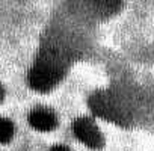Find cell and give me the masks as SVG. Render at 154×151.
I'll use <instances>...</instances> for the list:
<instances>
[{
  "label": "cell",
  "mask_w": 154,
  "mask_h": 151,
  "mask_svg": "<svg viewBox=\"0 0 154 151\" xmlns=\"http://www.w3.org/2000/svg\"><path fill=\"white\" fill-rule=\"evenodd\" d=\"M65 69V56L54 48H47L38 54L33 66L30 68L29 83L38 92H48L60 82Z\"/></svg>",
  "instance_id": "cell-1"
},
{
  "label": "cell",
  "mask_w": 154,
  "mask_h": 151,
  "mask_svg": "<svg viewBox=\"0 0 154 151\" xmlns=\"http://www.w3.org/2000/svg\"><path fill=\"white\" fill-rule=\"evenodd\" d=\"M91 109L94 110L95 115L116 122V124H124V119L127 118L121 104L118 103V100L115 97H112L109 92H97L94 94V97L89 101Z\"/></svg>",
  "instance_id": "cell-2"
},
{
  "label": "cell",
  "mask_w": 154,
  "mask_h": 151,
  "mask_svg": "<svg viewBox=\"0 0 154 151\" xmlns=\"http://www.w3.org/2000/svg\"><path fill=\"white\" fill-rule=\"evenodd\" d=\"M72 133L83 145L92 149H100L104 145V137L92 119L80 116L72 122Z\"/></svg>",
  "instance_id": "cell-3"
},
{
  "label": "cell",
  "mask_w": 154,
  "mask_h": 151,
  "mask_svg": "<svg viewBox=\"0 0 154 151\" xmlns=\"http://www.w3.org/2000/svg\"><path fill=\"white\" fill-rule=\"evenodd\" d=\"M29 124L38 131H51L56 124V115L47 107H36L29 113Z\"/></svg>",
  "instance_id": "cell-4"
},
{
  "label": "cell",
  "mask_w": 154,
  "mask_h": 151,
  "mask_svg": "<svg viewBox=\"0 0 154 151\" xmlns=\"http://www.w3.org/2000/svg\"><path fill=\"white\" fill-rule=\"evenodd\" d=\"M91 3L97 11L103 14H112L121 6V0H91Z\"/></svg>",
  "instance_id": "cell-5"
},
{
  "label": "cell",
  "mask_w": 154,
  "mask_h": 151,
  "mask_svg": "<svg viewBox=\"0 0 154 151\" xmlns=\"http://www.w3.org/2000/svg\"><path fill=\"white\" fill-rule=\"evenodd\" d=\"M14 122L8 118H0V143H8L14 137Z\"/></svg>",
  "instance_id": "cell-6"
},
{
  "label": "cell",
  "mask_w": 154,
  "mask_h": 151,
  "mask_svg": "<svg viewBox=\"0 0 154 151\" xmlns=\"http://www.w3.org/2000/svg\"><path fill=\"white\" fill-rule=\"evenodd\" d=\"M50 151H71V149L65 145H54L53 148H50Z\"/></svg>",
  "instance_id": "cell-7"
},
{
  "label": "cell",
  "mask_w": 154,
  "mask_h": 151,
  "mask_svg": "<svg viewBox=\"0 0 154 151\" xmlns=\"http://www.w3.org/2000/svg\"><path fill=\"white\" fill-rule=\"evenodd\" d=\"M3 97H5V89H3L2 85H0V103L3 101Z\"/></svg>",
  "instance_id": "cell-8"
}]
</instances>
